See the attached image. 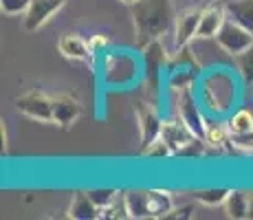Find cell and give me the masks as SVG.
Here are the masks:
<instances>
[{
    "instance_id": "obj_19",
    "label": "cell",
    "mask_w": 253,
    "mask_h": 220,
    "mask_svg": "<svg viewBox=\"0 0 253 220\" xmlns=\"http://www.w3.org/2000/svg\"><path fill=\"white\" fill-rule=\"evenodd\" d=\"M227 126H229V132H231V134H242V132L253 130V112L247 110V108L236 110V112H233V115L229 117Z\"/></svg>"
},
{
    "instance_id": "obj_15",
    "label": "cell",
    "mask_w": 253,
    "mask_h": 220,
    "mask_svg": "<svg viewBox=\"0 0 253 220\" xmlns=\"http://www.w3.org/2000/svg\"><path fill=\"white\" fill-rule=\"evenodd\" d=\"M225 11L229 20L253 31V0H227Z\"/></svg>"
},
{
    "instance_id": "obj_9",
    "label": "cell",
    "mask_w": 253,
    "mask_h": 220,
    "mask_svg": "<svg viewBox=\"0 0 253 220\" xmlns=\"http://www.w3.org/2000/svg\"><path fill=\"white\" fill-rule=\"evenodd\" d=\"M227 20V11H225V2H213L209 7L203 9L201 13V22H198V31L196 38L207 40V38H216L218 31L222 29V24Z\"/></svg>"
},
{
    "instance_id": "obj_4",
    "label": "cell",
    "mask_w": 253,
    "mask_h": 220,
    "mask_svg": "<svg viewBox=\"0 0 253 220\" xmlns=\"http://www.w3.org/2000/svg\"><path fill=\"white\" fill-rule=\"evenodd\" d=\"M213 40L218 42V46H220L227 55L236 57V55H240V53H245L253 44V31H249L247 27H242V24L227 18L222 29L218 31V36L213 38Z\"/></svg>"
},
{
    "instance_id": "obj_22",
    "label": "cell",
    "mask_w": 253,
    "mask_h": 220,
    "mask_svg": "<svg viewBox=\"0 0 253 220\" xmlns=\"http://www.w3.org/2000/svg\"><path fill=\"white\" fill-rule=\"evenodd\" d=\"M141 154L148 156V159H169V156H174V150L169 148L163 136H157V139L150 141L145 148H141Z\"/></svg>"
},
{
    "instance_id": "obj_25",
    "label": "cell",
    "mask_w": 253,
    "mask_h": 220,
    "mask_svg": "<svg viewBox=\"0 0 253 220\" xmlns=\"http://www.w3.org/2000/svg\"><path fill=\"white\" fill-rule=\"evenodd\" d=\"M31 0H0V11L4 16H24Z\"/></svg>"
},
{
    "instance_id": "obj_7",
    "label": "cell",
    "mask_w": 253,
    "mask_h": 220,
    "mask_svg": "<svg viewBox=\"0 0 253 220\" xmlns=\"http://www.w3.org/2000/svg\"><path fill=\"white\" fill-rule=\"evenodd\" d=\"M69 0H31L27 13L22 16V24L27 31H38L55 16L57 11H62V7Z\"/></svg>"
},
{
    "instance_id": "obj_6",
    "label": "cell",
    "mask_w": 253,
    "mask_h": 220,
    "mask_svg": "<svg viewBox=\"0 0 253 220\" xmlns=\"http://www.w3.org/2000/svg\"><path fill=\"white\" fill-rule=\"evenodd\" d=\"M201 13L203 9L192 7L185 9V11L176 13V20H174V33H172V53H181L183 48H187V44L196 38L198 31V22H201Z\"/></svg>"
},
{
    "instance_id": "obj_26",
    "label": "cell",
    "mask_w": 253,
    "mask_h": 220,
    "mask_svg": "<svg viewBox=\"0 0 253 220\" xmlns=\"http://www.w3.org/2000/svg\"><path fill=\"white\" fill-rule=\"evenodd\" d=\"M231 145L238 152L253 154V130L242 132V134H231Z\"/></svg>"
},
{
    "instance_id": "obj_17",
    "label": "cell",
    "mask_w": 253,
    "mask_h": 220,
    "mask_svg": "<svg viewBox=\"0 0 253 220\" xmlns=\"http://www.w3.org/2000/svg\"><path fill=\"white\" fill-rule=\"evenodd\" d=\"M222 207H225L227 216L233 218V220L249 218V192H242V189H231Z\"/></svg>"
},
{
    "instance_id": "obj_1",
    "label": "cell",
    "mask_w": 253,
    "mask_h": 220,
    "mask_svg": "<svg viewBox=\"0 0 253 220\" xmlns=\"http://www.w3.org/2000/svg\"><path fill=\"white\" fill-rule=\"evenodd\" d=\"M130 11H132L134 36L141 48L161 40V36H165L176 20L172 0H139L130 7Z\"/></svg>"
},
{
    "instance_id": "obj_2",
    "label": "cell",
    "mask_w": 253,
    "mask_h": 220,
    "mask_svg": "<svg viewBox=\"0 0 253 220\" xmlns=\"http://www.w3.org/2000/svg\"><path fill=\"white\" fill-rule=\"evenodd\" d=\"M201 104L211 115H225L236 104V80L222 68L209 73L201 82Z\"/></svg>"
},
{
    "instance_id": "obj_5",
    "label": "cell",
    "mask_w": 253,
    "mask_h": 220,
    "mask_svg": "<svg viewBox=\"0 0 253 220\" xmlns=\"http://www.w3.org/2000/svg\"><path fill=\"white\" fill-rule=\"evenodd\" d=\"M16 106L22 115H27L33 121L53 124V97H48L42 90H29L16 99Z\"/></svg>"
},
{
    "instance_id": "obj_3",
    "label": "cell",
    "mask_w": 253,
    "mask_h": 220,
    "mask_svg": "<svg viewBox=\"0 0 253 220\" xmlns=\"http://www.w3.org/2000/svg\"><path fill=\"white\" fill-rule=\"evenodd\" d=\"M101 77H104V84L110 88L132 86L141 77V64L132 53L110 51L101 62Z\"/></svg>"
},
{
    "instance_id": "obj_21",
    "label": "cell",
    "mask_w": 253,
    "mask_h": 220,
    "mask_svg": "<svg viewBox=\"0 0 253 220\" xmlns=\"http://www.w3.org/2000/svg\"><path fill=\"white\" fill-rule=\"evenodd\" d=\"M231 189H225V187H211V189H201L196 192V200L207 207H218V205H225L227 196H229Z\"/></svg>"
},
{
    "instance_id": "obj_16",
    "label": "cell",
    "mask_w": 253,
    "mask_h": 220,
    "mask_svg": "<svg viewBox=\"0 0 253 220\" xmlns=\"http://www.w3.org/2000/svg\"><path fill=\"white\" fill-rule=\"evenodd\" d=\"M150 218H169L174 212V198L165 189H148Z\"/></svg>"
},
{
    "instance_id": "obj_12",
    "label": "cell",
    "mask_w": 253,
    "mask_h": 220,
    "mask_svg": "<svg viewBox=\"0 0 253 220\" xmlns=\"http://www.w3.org/2000/svg\"><path fill=\"white\" fill-rule=\"evenodd\" d=\"M137 121H139V132H141V143L143 148L154 141L161 134V124L163 119L159 117V110L152 104H139L137 106Z\"/></svg>"
},
{
    "instance_id": "obj_14",
    "label": "cell",
    "mask_w": 253,
    "mask_h": 220,
    "mask_svg": "<svg viewBox=\"0 0 253 220\" xmlns=\"http://www.w3.org/2000/svg\"><path fill=\"white\" fill-rule=\"evenodd\" d=\"M126 209H128V218L143 220L150 218V196L148 189H128L124 192Z\"/></svg>"
},
{
    "instance_id": "obj_28",
    "label": "cell",
    "mask_w": 253,
    "mask_h": 220,
    "mask_svg": "<svg viewBox=\"0 0 253 220\" xmlns=\"http://www.w3.org/2000/svg\"><path fill=\"white\" fill-rule=\"evenodd\" d=\"M249 218L253 220V192H249Z\"/></svg>"
},
{
    "instance_id": "obj_23",
    "label": "cell",
    "mask_w": 253,
    "mask_h": 220,
    "mask_svg": "<svg viewBox=\"0 0 253 220\" xmlns=\"http://www.w3.org/2000/svg\"><path fill=\"white\" fill-rule=\"evenodd\" d=\"M194 80H196L194 73H189L187 68H176V71H172V75H169V88L176 92L187 90V88H192Z\"/></svg>"
},
{
    "instance_id": "obj_18",
    "label": "cell",
    "mask_w": 253,
    "mask_h": 220,
    "mask_svg": "<svg viewBox=\"0 0 253 220\" xmlns=\"http://www.w3.org/2000/svg\"><path fill=\"white\" fill-rule=\"evenodd\" d=\"M203 141L209 145V148L222 150L225 145L231 143V132L227 124H220V121H207L205 124V134H203Z\"/></svg>"
},
{
    "instance_id": "obj_13",
    "label": "cell",
    "mask_w": 253,
    "mask_h": 220,
    "mask_svg": "<svg viewBox=\"0 0 253 220\" xmlns=\"http://www.w3.org/2000/svg\"><path fill=\"white\" fill-rule=\"evenodd\" d=\"M69 218L73 220H97L101 218V209L95 205L88 192H77L69 205Z\"/></svg>"
},
{
    "instance_id": "obj_10",
    "label": "cell",
    "mask_w": 253,
    "mask_h": 220,
    "mask_svg": "<svg viewBox=\"0 0 253 220\" xmlns=\"http://www.w3.org/2000/svg\"><path fill=\"white\" fill-rule=\"evenodd\" d=\"M80 117H82V104L75 97H69V95L53 97V124L69 130Z\"/></svg>"
},
{
    "instance_id": "obj_27",
    "label": "cell",
    "mask_w": 253,
    "mask_h": 220,
    "mask_svg": "<svg viewBox=\"0 0 253 220\" xmlns=\"http://www.w3.org/2000/svg\"><path fill=\"white\" fill-rule=\"evenodd\" d=\"M88 42H90V48L95 51V55H97V53H104L106 48L110 46V40L104 36V33H97V36H92Z\"/></svg>"
},
{
    "instance_id": "obj_30",
    "label": "cell",
    "mask_w": 253,
    "mask_h": 220,
    "mask_svg": "<svg viewBox=\"0 0 253 220\" xmlns=\"http://www.w3.org/2000/svg\"><path fill=\"white\" fill-rule=\"evenodd\" d=\"M218 2H227V0H218Z\"/></svg>"
},
{
    "instance_id": "obj_20",
    "label": "cell",
    "mask_w": 253,
    "mask_h": 220,
    "mask_svg": "<svg viewBox=\"0 0 253 220\" xmlns=\"http://www.w3.org/2000/svg\"><path fill=\"white\" fill-rule=\"evenodd\" d=\"M233 64H236V71L242 77V82L245 84H253V44L245 53L233 57Z\"/></svg>"
},
{
    "instance_id": "obj_11",
    "label": "cell",
    "mask_w": 253,
    "mask_h": 220,
    "mask_svg": "<svg viewBox=\"0 0 253 220\" xmlns=\"http://www.w3.org/2000/svg\"><path fill=\"white\" fill-rule=\"evenodd\" d=\"M57 48L64 57L75 62H90L95 60V51L90 48V42L84 40L80 33H64L57 42Z\"/></svg>"
},
{
    "instance_id": "obj_8",
    "label": "cell",
    "mask_w": 253,
    "mask_h": 220,
    "mask_svg": "<svg viewBox=\"0 0 253 220\" xmlns=\"http://www.w3.org/2000/svg\"><path fill=\"white\" fill-rule=\"evenodd\" d=\"M176 115L181 117V119L194 132H196V136H201L203 139L207 121H205V117H203L201 108H198V99H196V95H194L192 88L178 92V97H176Z\"/></svg>"
},
{
    "instance_id": "obj_29",
    "label": "cell",
    "mask_w": 253,
    "mask_h": 220,
    "mask_svg": "<svg viewBox=\"0 0 253 220\" xmlns=\"http://www.w3.org/2000/svg\"><path fill=\"white\" fill-rule=\"evenodd\" d=\"M119 2H124V4H128V7H132V4L139 2V0H119Z\"/></svg>"
},
{
    "instance_id": "obj_24",
    "label": "cell",
    "mask_w": 253,
    "mask_h": 220,
    "mask_svg": "<svg viewBox=\"0 0 253 220\" xmlns=\"http://www.w3.org/2000/svg\"><path fill=\"white\" fill-rule=\"evenodd\" d=\"M90 198L95 200V205L99 209H106L108 205H113V200L119 196L121 192H117V189H110V187H101V189H90Z\"/></svg>"
}]
</instances>
